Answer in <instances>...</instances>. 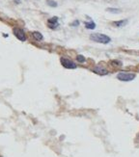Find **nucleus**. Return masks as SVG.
Masks as SVG:
<instances>
[{
    "mask_svg": "<svg viewBox=\"0 0 139 157\" xmlns=\"http://www.w3.org/2000/svg\"><path fill=\"white\" fill-rule=\"evenodd\" d=\"M90 39L96 43H100V44H106L111 41V39L104 34H100V33H94V34L90 35Z\"/></svg>",
    "mask_w": 139,
    "mask_h": 157,
    "instance_id": "1",
    "label": "nucleus"
},
{
    "mask_svg": "<svg viewBox=\"0 0 139 157\" xmlns=\"http://www.w3.org/2000/svg\"><path fill=\"white\" fill-rule=\"evenodd\" d=\"M117 78L124 82L131 81V80H133V79L135 78V74H134V73H130V72H126V71H121L117 74Z\"/></svg>",
    "mask_w": 139,
    "mask_h": 157,
    "instance_id": "2",
    "label": "nucleus"
},
{
    "mask_svg": "<svg viewBox=\"0 0 139 157\" xmlns=\"http://www.w3.org/2000/svg\"><path fill=\"white\" fill-rule=\"evenodd\" d=\"M61 64H62V66L64 68H66V69H76V65L73 63L72 60L68 59V58H65V57H62L60 60Z\"/></svg>",
    "mask_w": 139,
    "mask_h": 157,
    "instance_id": "3",
    "label": "nucleus"
},
{
    "mask_svg": "<svg viewBox=\"0 0 139 157\" xmlns=\"http://www.w3.org/2000/svg\"><path fill=\"white\" fill-rule=\"evenodd\" d=\"M14 34L16 36V38L19 39V41H26V35L24 33V31L20 28H15L14 29Z\"/></svg>",
    "mask_w": 139,
    "mask_h": 157,
    "instance_id": "4",
    "label": "nucleus"
},
{
    "mask_svg": "<svg viewBox=\"0 0 139 157\" xmlns=\"http://www.w3.org/2000/svg\"><path fill=\"white\" fill-rule=\"evenodd\" d=\"M48 27L51 29L57 28V26L59 25V23H58V17H57V16H54V17L49 19L48 20Z\"/></svg>",
    "mask_w": 139,
    "mask_h": 157,
    "instance_id": "5",
    "label": "nucleus"
},
{
    "mask_svg": "<svg viewBox=\"0 0 139 157\" xmlns=\"http://www.w3.org/2000/svg\"><path fill=\"white\" fill-rule=\"evenodd\" d=\"M93 71L97 73V74H99V75H106V74H108L107 69H103L101 67H96L95 69H93Z\"/></svg>",
    "mask_w": 139,
    "mask_h": 157,
    "instance_id": "6",
    "label": "nucleus"
},
{
    "mask_svg": "<svg viewBox=\"0 0 139 157\" xmlns=\"http://www.w3.org/2000/svg\"><path fill=\"white\" fill-rule=\"evenodd\" d=\"M32 36H33V38H34L36 41H43V39H44L43 35H42L40 32H37V31L33 32V33H32Z\"/></svg>",
    "mask_w": 139,
    "mask_h": 157,
    "instance_id": "7",
    "label": "nucleus"
},
{
    "mask_svg": "<svg viewBox=\"0 0 139 157\" xmlns=\"http://www.w3.org/2000/svg\"><path fill=\"white\" fill-rule=\"evenodd\" d=\"M126 23H128V20L126 19V20H120V21L113 22V25H115L116 27H122V26H124Z\"/></svg>",
    "mask_w": 139,
    "mask_h": 157,
    "instance_id": "8",
    "label": "nucleus"
},
{
    "mask_svg": "<svg viewBox=\"0 0 139 157\" xmlns=\"http://www.w3.org/2000/svg\"><path fill=\"white\" fill-rule=\"evenodd\" d=\"M84 24H85V27L87 29H95L96 27V23L93 21H90V22H84Z\"/></svg>",
    "mask_w": 139,
    "mask_h": 157,
    "instance_id": "9",
    "label": "nucleus"
},
{
    "mask_svg": "<svg viewBox=\"0 0 139 157\" xmlns=\"http://www.w3.org/2000/svg\"><path fill=\"white\" fill-rule=\"evenodd\" d=\"M47 3H48V6L50 7H57V2H55V1H53V0H47Z\"/></svg>",
    "mask_w": 139,
    "mask_h": 157,
    "instance_id": "10",
    "label": "nucleus"
},
{
    "mask_svg": "<svg viewBox=\"0 0 139 157\" xmlns=\"http://www.w3.org/2000/svg\"><path fill=\"white\" fill-rule=\"evenodd\" d=\"M107 12H110V13H113V14H118L120 13V10L119 9H114V8H107L106 9Z\"/></svg>",
    "mask_w": 139,
    "mask_h": 157,
    "instance_id": "11",
    "label": "nucleus"
},
{
    "mask_svg": "<svg viewBox=\"0 0 139 157\" xmlns=\"http://www.w3.org/2000/svg\"><path fill=\"white\" fill-rule=\"evenodd\" d=\"M76 60L78 61L79 63H84L85 62V57L82 56V55H77L76 56Z\"/></svg>",
    "mask_w": 139,
    "mask_h": 157,
    "instance_id": "12",
    "label": "nucleus"
},
{
    "mask_svg": "<svg viewBox=\"0 0 139 157\" xmlns=\"http://www.w3.org/2000/svg\"><path fill=\"white\" fill-rule=\"evenodd\" d=\"M71 25H72V26H78L79 25V21H78V20H74V21H73V23L71 24Z\"/></svg>",
    "mask_w": 139,
    "mask_h": 157,
    "instance_id": "13",
    "label": "nucleus"
},
{
    "mask_svg": "<svg viewBox=\"0 0 139 157\" xmlns=\"http://www.w3.org/2000/svg\"><path fill=\"white\" fill-rule=\"evenodd\" d=\"M15 1H16L18 3H20V0H15Z\"/></svg>",
    "mask_w": 139,
    "mask_h": 157,
    "instance_id": "14",
    "label": "nucleus"
}]
</instances>
